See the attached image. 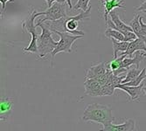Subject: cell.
<instances>
[{"mask_svg": "<svg viewBox=\"0 0 146 131\" xmlns=\"http://www.w3.org/2000/svg\"><path fill=\"white\" fill-rule=\"evenodd\" d=\"M82 121L102 124L105 126L115 121L112 115V109L110 106L99 103L88 104L82 117Z\"/></svg>", "mask_w": 146, "mask_h": 131, "instance_id": "cell-1", "label": "cell"}, {"mask_svg": "<svg viewBox=\"0 0 146 131\" xmlns=\"http://www.w3.org/2000/svg\"><path fill=\"white\" fill-rule=\"evenodd\" d=\"M36 25L41 29V34L38 35V55L39 58H44L55 49L58 42L52 39V32L49 29L46 24H44L43 23H37Z\"/></svg>", "mask_w": 146, "mask_h": 131, "instance_id": "cell-2", "label": "cell"}, {"mask_svg": "<svg viewBox=\"0 0 146 131\" xmlns=\"http://www.w3.org/2000/svg\"><path fill=\"white\" fill-rule=\"evenodd\" d=\"M54 33L60 36V41L58 42V45L55 49L51 52V56L52 59L60 52H68V54L72 52V46L75 42V40L79 38H82L84 37L83 35H75L68 32L55 31Z\"/></svg>", "mask_w": 146, "mask_h": 131, "instance_id": "cell-3", "label": "cell"}, {"mask_svg": "<svg viewBox=\"0 0 146 131\" xmlns=\"http://www.w3.org/2000/svg\"><path fill=\"white\" fill-rule=\"evenodd\" d=\"M66 3L67 2H55L52 4L51 7H48L46 11L38 12V17L40 16H46L44 19L38 20L37 23H43L45 21H55L61 18L68 17L66 13Z\"/></svg>", "mask_w": 146, "mask_h": 131, "instance_id": "cell-4", "label": "cell"}, {"mask_svg": "<svg viewBox=\"0 0 146 131\" xmlns=\"http://www.w3.org/2000/svg\"><path fill=\"white\" fill-rule=\"evenodd\" d=\"M90 11H91V5L89 6L88 10L86 11H82L81 13H79L76 16H73V17H68L67 21H66V27H67L68 32H70L72 34H75V35H85V33L82 31H78V25H79V22L83 19H87L90 18Z\"/></svg>", "mask_w": 146, "mask_h": 131, "instance_id": "cell-5", "label": "cell"}, {"mask_svg": "<svg viewBox=\"0 0 146 131\" xmlns=\"http://www.w3.org/2000/svg\"><path fill=\"white\" fill-rule=\"evenodd\" d=\"M38 17V15L36 10H33L32 12L29 14V16L27 17V19H26L22 24V28L24 30H26V32L31 34L32 36L31 40H33V41H38V32L37 30L38 26L34 24V20Z\"/></svg>", "mask_w": 146, "mask_h": 131, "instance_id": "cell-6", "label": "cell"}, {"mask_svg": "<svg viewBox=\"0 0 146 131\" xmlns=\"http://www.w3.org/2000/svg\"><path fill=\"white\" fill-rule=\"evenodd\" d=\"M85 93L87 95L92 97L103 96L102 94V85L95 79H86L84 82Z\"/></svg>", "mask_w": 146, "mask_h": 131, "instance_id": "cell-7", "label": "cell"}, {"mask_svg": "<svg viewBox=\"0 0 146 131\" xmlns=\"http://www.w3.org/2000/svg\"><path fill=\"white\" fill-rule=\"evenodd\" d=\"M136 129L137 128L135 121L133 119H128L123 124L115 125L112 122L109 123L103 126V128H101L100 131H135Z\"/></svg>", "mask_w": 146, "mask_h": 131, "instance_id": "cell-8", "label": "cell"}, {"mask_svg": "<svg viewBox=\"0 0 146 131\" xmlns=\"http://www.w3.org/2000/svg\"><path fill=\"white\" fill-rule=\"evenodd\" d=\"M124 0H101V5L103 6L104 10V14L103 18L105 19V22L107 24L108 21V16L110 13L114 11L115 8H121V9H125L126 7L123 5Z\"/></svg>", "mask_w": 146, "mask_h": 131, "instance_id": "cell-9", "label": "cell"}, {"mask_svg": "<svg viewBox=\"0 0 146 131\" xmlns=\"http://www.w3.org/2000/svg\"><path fill=\"white\" fill-rule=\"evenodd\" d=\"M109 67L108 65H106L105 62L99 63L97 65H94L87 70L86 73V79H95V80H98V79L102 76L106 72L108 71Z\"/></svg>", "mask_w": 146, "mask_h": 131, "instance_id": "cell-10", "label": "cell"}, {"mask_svg": "<svg viewBox=\"0 0 146 131\" xmlns=\"http://www.w3.org/2000/svg\"><path fill=\"white\" fill-rule=\"evenodd\" d=\"M13 109V101L11 98L5 97L0 101V119L5 122L9 119V117Z\"/></svg>", "mask_w": 146, "mask_h": 131, "instance_id": "cell-11", "label": "cell"}, {"mask_svg": "<svg viewBox=\"0 0 146 131\" xmlns=\"http://www.w3.org/2000/svg\"><path fill=\"white\" fill-rule=\"evenodd\" d=\"M115 88H119L121 90H123L124 92L129 95L131 101H135L139 98V96L142 94V90L143 89V84L141 83L139 86H126L123 83L118 84Z\"/></svg>", "mask_w": 146, "mask_h": 131, "instance_id": "cell-12", "label": "cell"}, {"mask_svg": "<svg viewBox=\"0 0 146 131\" xmlns=\"http://www.w3.org/2000/svg\"><path fill=\"white\" fill-rule=\"evenodd\" d=\"M140 50H143V51H144V52H146V43L143 40V39L137 38L136 39H134V40L129 42L127 51L124 52H122V54H123L125 56L131 57L134 52H136L137 51H140Z\"/></svg>", "mask_w": 146, "mask_h": 131, "instance_id": "cell-13", "label": "cell"}, {"mask_svg": "<svg viewBox=\"0 0 146 131\" xmlns=\"http://www.w3.org/2000/svg\"><path fill=\"white\" fill-rule=\"evenodd\" d=\"M143 57H144L143 54H142V52H140L139 51H137L136 55H135L134 58L129 57V58H124L123 59V60L122 61L121 67L129 69L130 67H132L133 65H135L137 68H139V64L143 60Z\"/></svg>", "mask_w": 146, "mask_h": 131, "instance_id": "cell-14", "label": "cell"}, {"mask_svg": "<svg viewBox=\"0 0 146 131\" xmlns=\"http://www.w3.org/2000/svg\"><path fill=\"white\" fill-rule=\"evenodd\" d=\"M140 15L137 14L135 15L134 19H132L129 23V25L131 26L132 30L135 32V34L137 35V38L143 39V40L146 43V36H144L143 33H142V30H141V24H140Z\"/></svg>", "mask_w": 146, "mask_h": 131, "instance_id": "cell-15", "label": "cell"}, {"mask_svg": "<svg viewBox=\"0 0 146 131\" xmlns=\"http://www.w3.org/2000/svg\"><path fill=\"white\" fill-rule=\"evenodd\" d=\"M113 43V49H114V58H117L118 52H124L127 51L129 44L130 41H120L116 40L115 38H110Z\"/></svg>", "mask_w": 146, "mask_h": 131, "instance_id": "cell-16", "label": "cell"}, {"mask_svg": "<svg viewBox=\"0 0 146 131\" xmlns=\"http://www.w3.org/2000/svg\"><path fill=\"white\" fill-rule=\"evenodd\" d=\"M105 36L108 38H115L116 40H120V41H127V38L123 35V33L120 31H118L116 29L113 28H108L104 32Z\"/></svg>", "mask_w": 146, "mask_h": 131, "instance_id": "cell-17", "label": "cell"}, {"mask_svg": "<svg viewBox=\"0 0 146 131\" xmlns=\"http://www.w3.org/2000/svg\"><path fill=\"white\" fill-rule=\"evenodd\" d=\"M141 72H142V70L140 71L139 68H137V67L133 68V69H129L128 72H127V74L125 75V78L123 79V84L135 80V79L141 73Z\"/></svg>", "mask_w": 146, "mask_h": 131, "instance_id": "cell-18", "label": "cell"}, {"mask_svg": "<svg viewBox=\"0 0 146 131\" xmlns=\"http://www.w3.org/2000/svg\"><path fill=\"white\" fill-rule=\"evenodd\" d=\"M127 56H125V55H123V54H122L120 57H117V58H114V60H111L110 63H109V65H108V67H109V68L112 71V72H114V71H115V70H117V69H119L121 67V65H122V61L123 60V59L124 58H126Z\"/></svg>", "mask_w": 146, "mask_h": 131, "instance_id": "cell-19", "label": "cell"}, {"mask_svg": "<svg viewBox=\"0 0 146 131\" xmlns=\"http://www.w3.org/2000/svg\"><path fill=\"white\" fill-rule=\"evenodd\" d=\"M89 2L90 0H78V2L76 3V5L74 6V9L75 10H82L83 11H86L88 10L89 6Z\"/></svg>", "mask_w": 146, "mask_h": 131, "instance_id": "cell-20", "label": "cell"}, {"mask_svg": "<svg viewBox=\"0 0 146 131\" xmlns=\"http://www.w3.org/2000/svg\"><path fill=\"white\" fill-rule=\"evenodd\" d=\"M7 2L14 3V0H0V3L2 4V9H1V17L3 18V12L5 11V5Z\"/></svg>", "mask_w": 146, "mask_h": 131, "instance_id": "cell-21", "label": "cell"}, {"mask_svg": "<svg viewBox=\"0 0 146 131\" xmlns=\"http://www.w3.org/2000/svg\"><path fill=\"white\" fill-rule=\"evenodd\" d=\"M140 24H141V30H142V33L146 36V24H144L143 22V17H140Z\"/></svg>", "mask_w": 146, "mask_h": 131, "instance_id": "cell-22", "label": "cell"}, {"mask_svg": "<svg viewBox=\"0 0 146 131\" xmlns=\"http://www.w3.org/2000/svg\"><path fill=\"white\" fill-rule=\"evenodd\" d=\"M136 11H146V0H143V3L141 4V5L137 8H136Z\"/></svg>", "mask_w": 146, "mask_h": 131, "instance_id": "cell-23", "label": "cell"}, {"mask_svg": "<svg viewBox=\"0 0 146 131\" xmlns=\"http://www.w3.org/2000/svg\"><path fill=\"white\" fill-rule=\"evenodd\" d=\"M46 2L47 3V6L51 7L54 2H60V3H63L66 2V0H46Z\"/></svg>", "mask_w": 146, "mask_h": 131, "instance_id": "cell-24", "label": "cell"}, {"mask_svg": "<svg viewBox=\"0 0 146 131\" xmlns=\"http://www.w3.org/2000/svg\"><path fill=\"white\" fill-rule=\"evenodd\" d=\"M67 1V4H68V7H69V9L70 10H72L74 7H73V5H72V3H71V0H66Z\"/></svg>", "mask_w": 146, "mask_h": 131, "instance_id": "cell-25", "label": "cell"}, {"mask_svg": "<svg viewBox=\"0 0 146 131\" xmlns=\"http://www.w3.org/2000/svg\"><path fill=\"white\" fill-rule=\"evenodd\" d=\"M143 90H144V92H145V96H146V86L143 87Z\"/></svg>", "mask_w": 146, "mask_h": 131, "instance_id": "cell-26", "label": "cell"}, {"mask_svg": "<svg viewBox=\"0 0 146 131\" xmlns=\"http://www.w3.org/2000/svg\"><path fill=\"white\" fill-rule=\"evenodd\" d=\"M143 12H144V13H146V11H143Z\"/></svg>", "mask_w": 146, "mask_h": 131, "instance_id": "cell-27", "label": "cell"}]
</instances>
